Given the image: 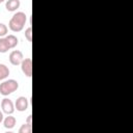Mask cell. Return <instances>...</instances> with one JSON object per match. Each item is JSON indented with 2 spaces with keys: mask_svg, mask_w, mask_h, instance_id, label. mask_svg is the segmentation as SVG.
Returning <instances> with one entry per match:
<instances>
[{
  "mask_svg": "<svg viewBox=\"0 0 133 133\" xmlns=\"http://www.w3.org/2000/svg\"><path fill=\"white\" fill-rule=\"evenodd\" d=\"M28 105H29V103H28V99L26 97H19L15 102V109L22 112V111L27 110Z\"/></svg>",
  "mask_w": 133,
  "mask_h": 133,
  "instance_id": "obj_6",
  "label": "cell"
},
{
  "mask_svg": "<svg viewBox=\"0 0 133 133\" xmlns=\"http://www.w3.org/2000/svg\"><path fill=\"white\" fill-rule=\"evenodd\" d=\"M25 37H26V39L28 41V42H31L32 41V27L30 26V27H28L26 30H25Z\"/></svg>",
  "mask_w": 133,
  "mask_h": 133,
  "instance_id": "obj_14",
  "label": "cell"
},
{
  "mask_svg": "<svg viewBox=\"0 0 133 133\" xmlns=\"http://www.w3.org/2000/svg\"><path fill=\"white\" fill-rule=\"evenodd\" d=\"M3 122V111L0 110V124Z\"/></svg>",
  "mask_w": 133,
  "mask_h": 133,
  "instance_id": "obj_16",
  "label": "cell"
},
{
  "mask_svg": "<svg viewBox=\"0 0 133 133\" xmlns=\"http://www.w3.org/2000/svg\"><path fill=\"white\" fill-rule=\"evenodd\" d=\"M9 46L7 44V41L4 37H0V53H6L8 50H9Z\"/></svg>",
  "mask_w": 133,
  "mask_h": 133,
  "instance_id": "obj_11",
  "label": "cell"
},
{
  "mask_svg": "<svg viewBox=\"0 0 133 133\" xmlns=\"http://www.w3.org/2000/svg\"><path fill=\"white\" fill-rule=\"evenodd\" d=\"M5 0H0V3H2V2H4Z\"/></svg>",
  "mask_w": 133,
  "mask_h": 133,
  "instance_id": "obj_17",
  "label": "cell"
},
{
  "mask_svg": "<svg viewBox=\"0 0 133 133\" xmlns=\"http://www.w3.org/2000/svg\"><path fill=\"white\" fill-rule=\"evenodd\" d=\"M8 75H9V69L4 63H0V81L6 79Z\"/></svg>",
  "mask_w": 133,
  "mask_h": 133,
  "instance_id": "obj_10",
  "label": "cell"
},
{
  "mask_svg": "<svg viewBox=\"0 0 133 133\" xmlns=\"http://www.w3.org/2000/svg\"><path fill=\"white\" fill-rule=\"evenodd\" d=\"M31 130H32L31 125L25 123V124H23V125L20 127V129H19V133H31Z\"/></svg>",
  "mask_w": 133,
  "mask_h": 133,
  "instance_id": "obj_12",
  "label": "cell"
},
{
  "mask_svg": "<svg viewBox=\"0 0 133 133\" xmlns=\"http://www.w3.org/2000/svg\"><path fill=\"white\" fill-rule=\"evenodd\" d=\"M21 70L26 77L32 76V60L31 58H24L21 62Z\"/></svg>",
  "mask_w": 133,
  "mask_h": 133,
  "instance_id": "obj_3",
  "label": "cell"
},
{
  "mask_svg": "<svg viewBox=\"0 0 133 133\" xmlns=\"http://www.w3.org/2000/svg\"><path fill=\"white\" fill-rule=\"evenodd\" d=\"M26 21H27L26 14L23 12V11H17L11 17V19L9 20L8 27L14 32H20L24 28V25H25Z\"/></svg>",
  "mask_w": 133,
  "mask_h": 133,
  "instance_id": "obj_1",
  "label": "cell"
},
{
  "mask_svg": "<svg viewBox=\"0 0 133 133\" xmlns=\"http://www.w3.org/2000/svg\"><path fill=\"white\" fill-rule=\"evenodd\" d=\"M19 88V82L15 79L4 80L0 83V94L2 96H8Z\"/></svg>",
  "mask_w": 133,
  "mask_h": 133,
  "instance_id": "obj_2",
  "label": "cell"
},
{
  "mask_svg": "<svg viewBox=\"0 0 133 133\" xmlns=\"http://www.w3.org/2000/svg\"><path fill=\"white\" fill-rule=\"evenodd\" d=\"M5 38H6L7 44H8V46H9L10 49L15 48V47L19 44V39H18V37H17L16 35H14V34H8V35L5 36Z\"/></svg>",
  "mask_w": 133,
  "mask_h": 133,
  "instance_id": "obj_9",
  "label": "cell"
},
{
  "mask_svg": "<svg viewBox=\"0 0 133 133\" xmlns=\"http://www.w3.org/2000/svg\"><path fill=\"white\" fill-rule=\"evenodd\" d=\"M26 123H27V124H30V125L32 124V115H31V114H29V115L27 116V118H26Z\"/></svg>",
  "mask_w": 133,
  "mask_h": 133,
  "instance_id": "obj_15",
  "label": "cell"
},
{
  "mask_svg": "<svg viewBox=\"0 0 133 133\" xmlns=\"http://www.w3.org/2000/svg\"><path fill=\"white\" fill-rule=\"evenodd\" d=\"M1 109L6 114H12L15 111V104L12 103V101L10 99L4 98L1 101Z\"/></svg>",
  "mask_w": 133,
  "mask_h": 133,
  "instance_id": "obj_5",
  "label": "cell"
},
{
  "mask_svg": "<svg viewBox=\"0 0 133 133\" xmlns=\"http://www.w3.org/2000/svg\"><path fill=\"white\" fill-rule=\"evenodd\" d=\"M7 31H8L7 26H6L5 24H3V23H0V37H4V36H6Z\"/></svg>",
  "mask_w": 133,
  "mask_h": 133,
  "instance_id": "obj_13",
  "label": "cell"
},
{
  "mask_svg": "<svg viewBox=\"0 0 133 133\" xmlns=\"http://www.w3.org/2000/svg\"><path fill=\"white\" fill-rule=\"evenodd\" d=\"M16 122H17V119L15 116H12L11 114H7V116L5 118H3V126L5 129L9 130V129H12L15 127Z\"/></svg>",
  "mask_w": 133,
  "mask_h": 133,
  "instance_id": "obj_7",
  "label": "cell"
},
{
  "mask_svg": "<svg viewBox=\"0 0 133 133\" xmlns=\"http://www.w3.org/2000/svg\"><path fill=\"white\" fill-rule=\"evenodd\" d=\"M23 59H24V56L20 50H14L9 54V61L12 65H20Z\"/></svg>",
  "mask_w": 133,
  "mask_h": 133,
  "instance_id": "obj_4",
  "label": "cell"
},
{
  "mask_svg": "<svg viewBox=\"0 0 133 133\" xmlns=\"http://www.w3.org/2000/svg\"><path fill=\"white\" fill-rule=\"evenodd\" d=\"M21 5L20 0H6L5 2V8L8 11H15L17 10Z\"/></svg>",
  "mask_w": 133,
  "mask_h": 133,
  "instance_id": "obj_8",
  "label": "cell"
}]
</instances>
